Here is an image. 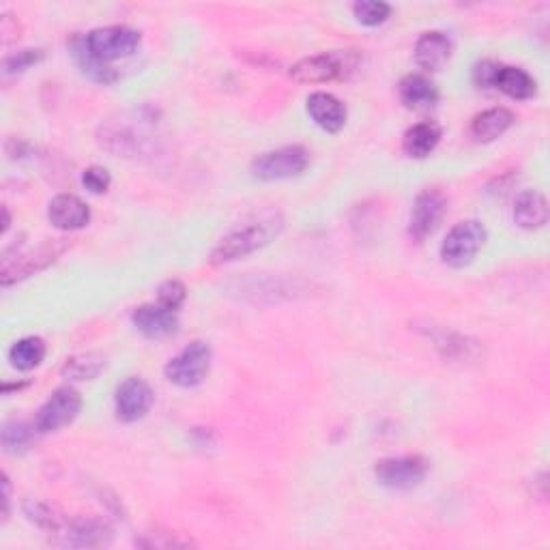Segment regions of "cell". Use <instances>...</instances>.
<instances>
[{
	"instance_id": "cell-6",
	"label": "cell",
	"mask_w": 550,
	"mask_h": 550,
	"mask_svg": "<svg viewBox=\"0 0 550 550\" xmlns=\"http://www.w3.org/2000/svg\"><path fill=\"white\" fill-rule=\"evenodd\" d=\"M488 239L486 226L477 220L456 224L441 243V258L445 265L462 269L471 265Z\"/></svg>"
},
{
	"instance_id": "cell-21",
	"label": "cell",
	"mask_w": 550,
	"mask_h": 550,
	"mask_svg": "<svg viewBox=\"0 0 550 550\" xmlns=\"http://www.w3.org/2000/svg\"><path fill=\"white\" fill-rule=\"evenodd\" d=\"M514 222L525 230H538L548 222V200L542 192L527 190L516 198Z\"/></svg>"
},
{
	"instance_id": "cell-1",
	"label": "cell",
	"mask_w": 550,
	"mask_h": 550,
	"mask_svg": "<svg viewBox=\"0 0 550 550\" xmlns=\"http://www.w3.org/2000/svg\"><path fill=\"white\" fill-rule=\"evenodd\" d=\"M284 230V215L278 209H263L250 215L248 220L239 222L235 228L217 241L211 252V265L235 263L239 258L250 256L267 248L271 241L278 239Z\"/></svg>"
},
{
	"instance_id": "cell-20",
	"label": "cell",
	"mask_w": 550,
	"mask_h": 550,
	"mask_svg": "<svg viewBox=\"0 0 550 550\" xmlns=\"http://www.w3.org/2000/svg\"><path fill=\"white\" fill-rule=\"evenodd\" d=\"M398 95L409 110H426L439 101L437 84L422 74L404 76L398 84Z\"/></svg>"
},
{
	"instance_id": "cell-26",
	"label": "cell",
	"mask_w": 550,
	"mask_h": 550,
	"mask_svg": "<svg viewBox=\"0 0 550 550\" xmlns=\"http://www.w3.org/2000/svg\"><path fill=\"white\" fill-rule=\"evenodd\" d=\"M71 48V54H74V59L78 63V67L82 69L84 76H89L93 82H99V84H112L119 80V74L114 71L110 65L97 61L95 56L86 50L84 46V37L82 35H76L74 39H71L69 43Z\"/></svg>"
},
{
	"instance_id": "cell-23",
	"label": "cell",
	"mask_w": 550,
	"mask_h": 550,
	"mask_svg": "<svg viewBox=\"0 0 550 550\" xmlns=\"http://www.w3.org/2000/svg\"><path fill=\"white\" fill-rule=\"evenodd\" d=\"M516 117L508 108H490L477 114L471 123V134L477 142H495L514 125Z\"/></svg>"
},
{
	"instance_id": "cell-33",
	"label": "cell",
	"mask_w": 550,
	"mask_h": 550,
	"mask_svg": "<svg viewBox=\"0 0 550 550\" xmlns=\"http://www.w3.org/2000/svg\"><path fill=\"white\" fill-rule=\"evenodd\" d=\"M82 183L86 190H89L91 194H106L108 192V187L112 183L110 179V172L106 168H101V166H91V168H86L84 170V175H82Z\"/></svg>"
},
{
	"instance_id": "cell-19",
	"label": "cell",
	"mask_w": 550,
	"mask_h": 550,
	"mask_svg": "<svg viewBox=\"0 0 550 550\" xmlns=\"http://www.w3.org/2000/svg\"><path fill=\"white\" fill-rule=\"evenodd\" d=\"M422 331L424 336L432 342L434 349L443 355V359L471 361L477 353V344L458 334V331L437 327V325H426Z\"/></svg>"
},
{
	"instance_id": "cell-35",
	"label": "cell",
	"mask_w": 550,
	"mask_h": 550,
	"mask_svg": "<svg viewBox=\"0 0 550 550\" xmlns=\"http://www.w3.org/2000/svg\"><path fill=\"white\" fill-rule=\"evenodd\" d=\"M9 508H11V484H9V475L3 473V523L9 518Z\"/></svg>"
},
{
	"instance_id": "cell-17",
	"label": "cell",
	"mask_w": 550,
	"mask_h": 550,
	"mask_svg": "<svg viewBox=\"0 0 550 550\" xmlns=\"http://www.w3.org/2000/svg\"><path fill=\"white\" fill-rule=\"evenodd\" d=\"M48 217L54 228L69 233V230H80L91 222V209L76 194H59L50 202Z\"/></svg>"
},
{
	"instance_id": "cell-9",
	"label": "cell",
	"mask_w": 550,
	"mask_h": 550,
	"mask_svg": "<svg viewBox=\"0 0 550 550\" xmlns=\"http://www.w3.org/2000/svg\"><path fill=\"white\" fill-rule=\"evenodd\" d=\"M67 250L65 239H52L39 245L37 252H26L16 256H3V267H0V282L3 286H11L20 280L31 278L41 269L50 267L56 258Z\"/></svg>"
},
{
	"instance_id": "cell-29",
	"label": "cell",
	"mask_w": 550,
	"mask_h": 550,
	"mask_svg": "<svg viewBox=\"0 0 550 550\" xmlns=\"http://www.w3.org/2000/svg\"><path fill=\"white\" fill-rule=\"evenodd\" d=\"M35 426H28L22 419H9L3 426V450L7 454H22L33 443Z\"/></svg>"
},
{
	"instance_id": "cell-15",
	"label": "cell",
	"mask_w": 550,
	"mask_h": 550,
	"mask_svg": "<svg viewBox=\"0 0 550 550\" xmlns=\"http://www.w3.org/2000/svg\"><path fill=\"white\" fill-rule=\"evenodd\" d=\"M153 404V389L147 381L138 379V376H129L114 394V409H117V417L121 422H138L149 413Z\"/></svg>"
},
{
	"instance_id": "cell-18",
	"label": "cell",
	"mask_w": 550,
	"mask_h": 550,
	"mask_svg": "<svg viewBox=\"0 0 550 550\" xmlns=\"http://www.w3.org/2000/svg\"><path fill=\"white\" fill-rule=\"evenodd\" d=\"M452 39L441 31L424 33L415 43V63L428 74L441 71L452 59Z\"/></svg>"
},
{
	"instance_id": "cell-16",
	"label": "cell",
	"mask_w": 550,
	"mask_h": 550,
	"mask_svg": "<svg viewBox=\"0 0 550 550\" xmlns=\"http://www.w3.org/2000/svg\"><path fill=\"white\" fill-rule=\"evenodd\" d=\"M308 114L310 119L327 134H338L344 129L349 112L342 101L325 91H316L308 97Z\"/></svg>"
},
{
	"instance_id": "cell-31",
	"label": "cell",
	"mask_w": 550,
	"mask_h": 550,
	"mask_svg": "<svg viewBox=\"0 0 550 550\" xmlns=\"http://www.w3.org/2000/svg\"><path fill=\"white\" fill-rule=\"evenodd\" d=\"M43 56H46V52L39 50V48H24V50H18L13 52L9 56H5L3 61V71L7 76H16V74H24L26 69H31L33 65L41 63Z\"/></svg>"
},
{
	"instance_id": "cell-22",
	"label": "cell",
	"mask_w": 550,
	"mask_h": 550,
	"mask_svg": "<svg viewBox=\"0 0 550 550\" xmlns=\"http://www.w3.org/2000/svg\"><path fill=\"white\" fill-rule=\"evenodd\" d=\"M492 89H497L516 101H525L535 97V93H538V84H535V80L527 74L525 69L499 65L495 82H492Z\"/></svg>"
},
{
	"instance_id": "cell-27",
	"label": "cell",
	"mask_w": 550,
	"mask_h": 550,
	"mask_svg": "<svg viewBox=\"0 0 550 550\" xmlns=\"http://www.w3.org/2000/svg\"><path fill=\"white\" fill-rule=\"evenodd\" d=\"M46 342H43L41 338L37 336H28V338H22L18 340L16 344L9 349V361L11 366L16 370H22V372H28L37 368L43 357H46Z\"/></svg>"
},
{
	"instance_id": "cell-7",
	"label": "cell",
	"mask_w": 550,
	"mask_h": 550,
	"mask_svg": "<svg viewBox=\"0 0 550 550\" xmlns=\"http://www.w3.org/2000/svg\"><path fill=\"white\" fill-rule=\"evenodd\" d=\"M211 355V346L207 342L196 340L187 344L179 355L172 357L166 364V379L177 387H198L209 376Z\"/></svg>"
},
{
	"instance_id": "cell-32",
	"label": "cell",
	"mask_w": 550,
	"mask_h": 550,
	"mask_svg": "<svg viewBox=\"0 0 550 550\" xmlns=\"http://www.w3.org/2000/svg\"><path fill=\"white\" fill-rule=\"evenodd\" d=\"M185 297H187V288L179 280H166L157 288V301L164 303V306H168L172 310H179L183 306Z\"/></svg>"
},
{
	"instance_id": "cell-30",
	"label": "cell",
	"mask_w": 550,
	"mask_h": 550,
	"mask_svg": "<svg viewBox=\"0 0 550 550\" xmlns=\"http://www.w3.org/2000/svg\"><path fill=\"white\" fill-rule=\"evenodd\" d=\"M353 13L359 24L381 26L383 22H387L389 16H392V7L387 3H381V0H359V3L353 5Z\"/></svg>"
},
{
	"instance_id": "cell-11",
	"label": "cell",
	"mask_w": 550,
	"mask_h": 550,
	"mask_svg": "<svg viewBox=\"0 0 550 550\" xmlns=\"http://www.w3.org/2000/svg\"><path fill=\"white\" fill-rule=\"evenodd\" d=\"M312 291V284L299 278H284V275H252V278L243 280L239 291L241 297H248L252 301H265L275 303L280 299H297V297H308Z\"/></svg>"
},
{
	"instance_id": "cell-13",
	"label": "cell",
	"mask_w": 550,
	"mask_h": 550,
	"mask_svg": "<svg viewBox=\"0 0 550 550\" xmlns=\"http://www.w3.org/2000/svg\"><path fill=\"white\" fill-rule=\"evenodd\" d=\"M112 527L95 516L71 518L65 529L56 535V544L71 548H99L112 542Z\"/></svg>"
},
{
	"instance_id": "cell-25",
	"label": "cell",
	"mask_w": 550,
	"mask_h": 550,
	"mask_svg": "<svg viewBox=\"0 0 550 550\" xmlns=\"http://www.w3.org/2000/svg\"><path fill=\"white\" fill-rule=\"evenodd\" d=\"M22 512L35 527H39L41 531H48L52 535H59L69 523V518L56 508V505L41 499H24Z\"/></svg>"
},
{
	"instance_id": "cell-28",
	"label": "cell",
	"mask_w": 550,
	"mask_h": 550,
	"mask_svg": "<svg viewBox=\"0 0 550 550\" xmlns=\"http://www.w3.org/2000/svg\"><path fill=\"white\" fill-rule=\"evenodd\" d=\"M106 370V357L101 353H80L69 357L63 366V376L71 381H93Z\"/></svg>"
},
{
	"instance_id": "cell-8",
	"label": "cell",
	"mask_w": 550,
	"mask_h": 550,
	"mask_svg": "<svg viewBox=\"0 0 550 550\" xmlns=\"http://www.w3.org/2000/svg\"><path fill=\"white\" fill-rule=\"evenodd\" d=\"M430 462L424 456L409 454L398 458H383L374 465V475L381 486L389 490L407 492L426 480Z\"/></svg>"
},
{
	"instance_id": "cell-34",
	"label": "cell",
	"mask_w": 550,
	"mask_h": 550,
	"mask_svg": "<svg viewBox=\"0 0 550 550\" xmlns=\"http://www.w3.org/2000/svg\"><path fill=\"white\" fill-rule=\"evenodd\" d=\"M497 71H499V63H492V61L477 63L473 69V82L480 86V89H492Z\"/></svg>"
},
{
	"instance_id": "cell-12",
	"label": "cell",
	"mask_w": 550,
	"mask_h": 550,
	"mask_svg": "<svg viewBox=\"0 0 550 550\" xmlns=\"http://www.w3.org/2000/svg\"><path fill=\"white\" fill-rule=\"evenodd\" d=\"M445 213H447V196L441 190L428 187V190L419 192L413 202L411 217H409L411 239H415V241L428 239L443 222Z\"/></svg>"
},
{
	"instance_id": "cell-36",
	"label": "cell",
	"mask_w": 550,
	"mask_h": 550,
	"mask_svg": "<svg viewBox=\"0 0 550 550\" xmlns=\"http://www.w3.org/2000/svg\"><path fill=\"white\" fill-rule=\"evenodd\" d=\"M9 226H11V215H9V209L3 207V235L7 233Z\"/></svg>"
},
{
	"instance_id": "cell-10",
	"label": "cell",
	"mask_w": 550,
	"mask_h": 550,
	"mask_svg": "<svg viewBox=\"0 0 550 550\" xmlns=\"http://www.w3.org/2000/svg\"><path fill=\"white\" fill-rule=\"evenodd\" d=\"M82 411V396L74 387H61L41 404L35 415V430L39 434H50L69 426Z\"/></svg>"
},
{
	"instance_id": "cell-14",
	"label": "cell",
	"mask_w": 550,
	"mask_h": 550,
	"mask_svg": "<svg viewBox=\"0 0 550 550\" xmlns=\"http://www.w3.org/2000/svg\"><path fill=\"white\" fill-rule=\"evenodd\" d=\"M132 323L144 338L164 340L177 334L179 310H172L164 303H142L132 312Z\"/></svg>"
},
{
	"instance_id": "cell-3",
	"label": "cell",
	"mask_w": 550,
	"mask_h": 550,
	"mask_svg": "<svg viewBox=\"0 0 550 550\" xmlns=\"http://www.w3.org/2000/svg\"><path fill=\"white\" fill-rule=\"evenodd\" d=\"M361 54L357 50H331L308 56L291 67V78L301 84L344 82L357 74Z\"/></svg>"
},
{
	"instance_id": "cell-5",
	"label": "cell",
	"mask_w": 550,
	"mask_h": 550,
	"mask_svg": "<svg viewBox=\"0 0 550 550\" xmlns=\"http://www.w3.org/2000/svg\"><path fill=\"white\" fill-rule=\"evenodd\" d=\"M308 166V149L301 144H288V147L258 155L252 164V175L260 181H284L301 177Z\"/></svg>"
},
{
	"instance_id": "cell-2",
	"label": "cell",
	"mask_w": 550,
	"mask_h": 550,
	"mask_svg": "<svg viewBox=\"0 0 550 550\" xmlns=\"http://www.w3.org/2000/svg\"><path fill=\"white\" fill-rule=\"evenodd\" d=\"M155 114L147 108L121 114L119 119L101 123L97 140L101 147L114 155L144 157L155 151Z\"/></svg>"
},
{
	"instance_id": "cell-4",
	"label": "cell",
	"mask_w": 550,
	"mask_h": 550,
	"mask_svg": "<svg viewBox=\"0 0 550 550\" xmlns=\"http://www.w3.org/2000/svg\"><path fill=\"white\" fill-rule=\"evenodd\" d=\"M142 43L140 31L125 24H114V26H101L84 35V46L89 50L97 61L110 65L112 61L127 59L138 52Z\"/></svg>"
},
{
	"instance_id": "cell-24",
	"label": "cell",
	"mask_w": 550,
	"mask_h": 550,
	"mask_svg": "<svg viewBox=\"0 0 550 550\" xmlns=\"http://www.w3.org/2000/svg\"><path fill=\"white\" fill-rule=\"evenodd\" d=\"M441 136H443V132L437 123H432V121L417 123V125L409 127L407 134H404L402 151L409 157L424 159L439 147Z\"/></svg>"
}]
</instances>
